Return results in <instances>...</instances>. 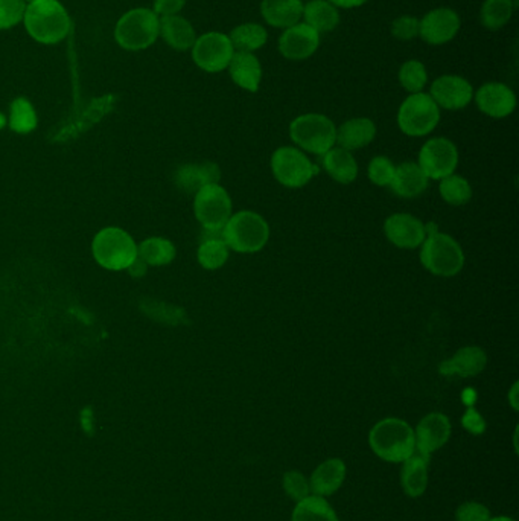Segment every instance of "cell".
<instances>
[{
  "label": "cell",
  "instance_id": "cell-1",
  "mask_svg": "<svg viewBox=\"0 0 519 521\" xmlns=\"http://www.w3.org/2000/svg\"><path fill=\"white\" fill-rule=\"evenodd\" d=\"M369 444L374 455L392 464L407 460L416 450L414 430L398 418H385L374 426Z\"/></svg>",
  "mask_w": 519,
  "mask_h": 521
},
{
  "label": "cell",
  "instance_id": "cell-2",
  "mask_svg": "<svg viewBox=\"0 0 519 521\" xmlns=\"http://www.w3.org/2000/svg\"><path fill=\"white\" fill-rule=\"evenodd\" d=\"M24 20L29 35L45 45L61 42L71 29L69 15L58 0H34Z\"/></svg>",
  "mask_w": 519,
  "mask_h": 521
},
{
  "label": "cell",
  "instance_id": "cell-3",
  "mask_svg": "<svg viewBox=\"0 0 519 521\" xmlns=\"http://www.w3.org/2000/svg\"><path fill=\"white\" fill-rule=\"evenodd\" d=\"M270 238V227L256 212L241 211L230 216L223 227V241L229 249L239 254H256Z\"/></svg>",
  "mask_w": 519,
  "mask_h": 521
},
{
  "label": "cell",
  "instance_id": "cell-4",
  "mask_svg": "<svg viewBox=\"0 0 519 521\" xmlns=\"http://www.w3.org/2000/svg\"><path fill=\"white\" fill-rule=\"evenodd\" d=\"M421 263L435 276H455L464 266V250L453 236L434 230L422 243Z\"/></svg>",
  "mask_w": 519,
  "mask_h": 521
},
{
  "label": "cell",
  "instance_id": "cell-5",
  "mask_svg": "<svg viewBox=\"0 0 519 521\" xmlns=\"http://www.w3.org/2000/svg\"><path fill=\"white\" fill-rule=\"evenodd\" d=\"M290 136L302 150L323 155L337 144V127L324 115L306 113L291 123Z\"/></svg>",
  "mask_w": 519,
  "mask_h": 521
},
{
  "label": "cell",
  "instance_id": "cell-6",
  "mask_svg": "<svg viewBox=\"0 0 519 521\" xmlns=\"http://www.w3.org/2000/svg\"><path fill=\"white\" fill-rule=\"evenodd\" d=\"M94 256L108 270H128L137 259V245L130 234L119 227H105L95 236Z\"/></svg>",
  "mask_w": 519,
  "mask_h": 521
},
{
  "label": "cell",
  "instance_id": "cell-7",
  "mask_svg": "<svg viewBox=\"0 0 519 521\" xmlns=\"http://www.w3.org/2000/svg\"><path fill=\"white\" fill-rule=\"evenodd\" d=\"M160 33L159 15L146 8L128 11L116 25V40L124 49L141 51L151 46Z\"/></svg>",
  "mask_w": 519,
  "mask_h": 521
},
{
  "label": "cell",
  "instance_id": "cell-8",
  "mask_svg": "<svg viewBox=\"0 0 519 521\" xmlns=\"http://www.w3.org/2000/svg\"><path fill=\"white\" fill-rule=\"evenodd\" d=\"M440 121V108L430 95L419 92L408 96L398 112V125L407 136L422 137L430 135Z\"/></svg>",
  "mask_w": 519,
  "mask_h": 521
},
{
  "label": "cell",
  "instance_id": "cell-9",
  "mask_svg": "<svg viewBox=\"0 0 519 521\" xmlns=\"http://www.w3.org/2000/svg\"><path fill=\"white\" fill-rule=\"evenodd\" d=\"M272 171L279 184L297 189L308 185L317 175L318 168L297 148L281 146L273 153Z\"/></svg>",
  "mask_w": 519,
  "mask_h": 521
},
{
  "label": "cell",
  "instance_id": "cell-10",
  "mask_svg": "<svg viewBox=\"0 0 519 521\" xmlns=\"http://www.w3.org/2000/svg\"><path fill=\"white\" fill-rule=\"evenodd\" d=\"M194 212L205 230H223L232 216V198L220 184H209L198 189Z\"/></svg>",
  "mask_w": 519,
  "mask_h": 521
},
{
  "label": "cell",
  "instance_id": "cell-11",
  "mask_svg": "<svg viewBox=\"0 0 519 521\" xmlns=\"http://www.w3.org/2000/svg\"><path fill=\"white\" fill-rule=\"evenodd\" d=\"M235 49L229 35L223 33H206L198 37L192 46V58L200 69L218 74L227 69Z\"/></svg>",
  "mask_w": 519,
  "mask_h": 521
},
{
  "label": "cell",
  "instance_id": "cell-12",
  "mask_svg": "<svg viewBox=\"0 0 519 521\" xmlns=\"http://www.w3.org/2000/svg\"><path fill=\"white\" fill-rule=\"evenodd\" d=\"M419 166L428 179L442 180L454 174L459 165V151L446 137L425 142L419 153Z\"/></svg>",
  "mask_w": 519,
  "mask_h": 521
},
{
  "label": "cell",
  "instance_id": "cell-13",
  "mask_svg": "<svg viewBox=\"0 0 519 521\" xmlns=\"http://www.w3.org/2000/svg\"><path fill=\"white\" fill-rule=\"evenodd\" d=\"M460 17L451 8H435L419 20V37L431 46L451 42L460 29Z\"/></svg>",
  "mask_w": 519,
  "mask_h": 521
},
{
  "label": "cell",
  "instance_id": "cell-14",
  "mask_svg": "<svg viewBox=\"0 0 519 521\" xmlns=\"http://www.w3.org/2000/svg\"><path fill=\"white\" fill-rule=\"evenodd\" d=\"M430 96L439 108L462 110L473 101L474 89L464 76L444 75L431 85Z\"/></svg>",
  "mask_w": 519,
  "mask_h": 521
},
{
  "label": "cell",
  "instance_id": "cell-15",
  "mask_svg": "<svg viewBox=\"0 0 519 521\" xmlns=\"http://www.w3.org/2000/svg\"><path fill=\"white\" fill-rule=\"evenodd\" d=\"M320 46V34L306 24L286 28L279 38V51L286 60L302 62L313 56Z\"/></svg>",
  "mask_w": 519,
  "mask_h": 521
},
{
  "label": "cell",
  "instance_id": "cell-16",
  "mask_svg": "<svg viewBox=\"0 0 519 521\" xmlns=\"http://www.w3.org/2000/svg\"><path fill=\"white\" fill-rule=\"evenodd\" d=\"M388 241L399 249H416L426 238V227L416 216L410 214H394L384 225Z\"/></svg>",
  "mask_w": 519,
  "mask_h": 521
},
{
  "label": "cell",
  "instance_id": "cell-17",
  "mask_svg": "<svg viewBox=\"0 0 519 521\" xmlns=\"http://www.w3.org/2000/svg\"><path fill=\"white\" fill-rule=\"evenodd\" d=\"M480 112L491 118H507L516 108V96L509 85L503 83H486L475 94Z\"/></svg>",
  "mask_w": 519,
  "mask_h": 521
},
{
  "label": "cell",
  "instance_id": "cell-18",
  "mask_svg": "<svg viewBox=\"0 0 519 521\" xmlns=\"http://www.w3.org/2000/svg\"><path fill=\"white\" fill-rule=\"evenodd\" d=\"M451 436V421L444 414L426 415L414 430L416 451L430 457L431 453L439 450Z\"/></svg>",
  "mask_w": 519,
  "mask_h": 521
},
{
  "label": "cell",
  "instance_id": "cell-19",
  "mask_svg": "<svg viewBox=\"0 0 519 521\" xmlns=\"http://www.w3.org/2000/svg\"><path fill=\"white\" fill-rule=\"evenodd\" d=\"M487 356L482 347L464 346L454 354V357L440 363L439 372L444 376L469 378L482 374L486 367Z\"/></svg>",
  "mask_w": 519,
  "mask_h": 521
},
{
  "label": "cell",
  "instance_id": "cell-20",
  "mask_svg": "<svg viewBox=\"0 0 519 521\" xmlns=\"http://www.w3.org/2000/svg\"><path fill=\"white\" fill-rule=\"evenodd\" d=\"M230 76L235 85L247 92H257L263 80V66L255 54L235 52L229 65Z\"/></svg>",
  "mask_w": 519,
  "mask_h": 521
},
{
  "label": "cell",
  "instance_id": "cell-21",
  "mask_svg": "<svg viewBox=\"0 0 519 521\" xmlns=\"http://www.w3.org/2000/svg\"><path fill=\"white\" fill-rule=\"evenodd\" d=\"M261 15L270 26L291 28L302 19L304 4L302 0H263Z\"/></svg>",
  "mask_w": 519,
  "mask_h": 521
},
{
  "label": "cell",
  "instance_id": "cell-22",
  "mask_svg": "<svg viewBox=\"0 0 519 521\" xmlns=\"http://www.w3.org/2000/svg\"><path fill=\"white\" fill-rule=\"evenodd\" d=\"M344 477H346L344 462L338 457H334V459L323 462L322 466H318L317 470L314 471L309 480V488L314 496L326 497L340 489Z\"/></svg>",
  "mask_w": 519,
  "mask_h": 521
},
{
  "label": "cell",
  "instance_id": "cell-23",
  "mask_svg": "<svg viewBox=\"0 0 519 521\" xmlns=\"http://www.w3.org/2000/svg\"><path fill=\"white\" fill-rule=\"evenodd\" d=\"M428 177L421 166L413 162H405L394 169L392 191L403 198H414L428 188Z\"/></svg>",
  "mask_w": 519,
  "mask_h": 521
},
{
  "label": "cell",
  "instance_id": "cell-24",
  "mask_svg": "<svg viewBox=\"0 0 519 521\" xmlns=\"http://www.w3.org/2000/svg\"><path fill=\"white\" fill-rule=\"evenodd\" d=\"M428 462L430 457L414 450L407 460H404L401 471V482L408 497H421L428 485Z\"/></svg>",
  "mask_w": 519,
  "mask_h": 521
},
{
  "label": "cell",
  "instance_id": "cell-25",
  "mask_svg": "<svg viewBox=\"0 0 519 521\" xmlns=\"http://www.w3.org/2000/svg\"><path fill=\"white\" fill-rule=\"evenodd\" d=\"M376 136V127L369 118L349 119L337 130V142L344 150L352 151L369 145Z\"/></svg>",
  "mask_w": 519,
  "mask_h": 521
},
{
  "label": "cell",
  "instance_id": "cell-26",
  "mask_svg": "<svg viewBox=\"0 0 519 521\" xmlns=\"http://www.w3.org/2000/svg\"><path fill=\"white\" fill-rule=\"evenodd\" d=\"M323 166L338 184H352L358 175L356 160L351 151L344 150L342 146H334L326 155H323Z\"/></svg>",
  "mask_w": 519,
  "mask_h": 521
},
{
  "label": "cell",
  "instance_id": "cell-27",
  "mask_svg": "<svg viewBox=\"0 0 519 521\" xmlns=\"http://www.w3.org/2000/svg\"><path fill=\"white\" fill-rule=\"evenodd\" d=\"M304 24L315 29L318 34L331 33L340 24V13L328 0H309L304 5Z\"/></svg>",
  "mask_w": 519,
  "mask_h": 521
},
{
  "label": "cell",
  "instance_id": "cell-28",
  "mask_svg": "<svg viewBox=\"0 0 519 521\" xmlns=\"http://www.w3.org/2000/svg\"><path fill=\"white\" fill-rule=\"evenodd\" d=\"M160 33L164 35L165 42L168 43L169 46L174 47V49H177V51L191 49L195 40H197L195 29L192 28V25L186 19L180 17V15L162 17V20H160Z\"/></svg>",
  "mask_w": 519,
  "mask_h": 521
},
{
  "label": "cell",
  "instance_id": "cell-29",
  "mask_svg": "<svg viewBox=\"0 0 519 521\" xmlns=\"http://www.w3.org/2000/svg\"><path fill=\"white\" fill-rule=\"evenodd\" d=\"M220 168L215 164L187 165L177 173V184L187 193L202 189L209 184H218Z\"/></svg>",
  "mask_w": 519,
  "mask_h": 521
},
{
  "label": "cell",
  "instance_id": "cell-30",
  "mask_svg": "<svg viewBox=\"0 0 519 521\" xmlns=\"http://www.w3.org/2000/svg\"><path fill=\"white\" fill-rule=\"evenodd\" d=\"M235 52H253L264 47L267 43V29L259 24H243L234 28L229 35Z\"/></svg>",
  "mask_w": 519,
  "mask_h": 521
},
{
  "label": "cell",
  "instance_id": "cell-31",
  "mask_svg": "<svg viewBox=\"0 0 519 521\" xmlns=\"http://www.w3.org/2000/svg\"><path fill=\"white\" fill-rule=\"evenodd\" d=\"M291 521H340L324 497L308 496L295 505Z\"/></svg>",
  "mask_w": 519,
  "mask_h": 521
},
{
  "label": "cell",
  "instance_id": "cell-32",
  "mask_svg": "<svg viewBox=\"0 0 519 521\" xmlns=\"http://www.w3.org/2000/svg\"><path fill=\"white\" fill-rule=\"evenodd\" d=\"M137 256L146 264V266H166L173 263L175 258V245L169 240L155 236L144 241L141 245H137Z\"/></svg>",
  "mask_w": 519,
  "mask_h": 521
},
{
  "label": "cell",
  "instance_id": "cell-33",
  "mask_svg": "<svg viewBox=\"0 0 519 521\" xmlns=\"http://www.w3.org/2000/svg\"><path fill=\"white\" fill-rule=\"evenodd\" d=\"M514 8V0H484L480 11L483 26L491 31H498L509 24Z\"/></svg>",
  "mask_w": 519,
  "mask_h": 521
},
{
  "label": "cell",
  "instance_id": "cell-34",
  "mask_svg": "<svg viewBox=\"0 0 519 521\" xmlns=\"http://www.w3.org/2000/svg\"><path fill=\"white\" fill-rule=\"evenodd\" d=\"M440 195L444 202L453 206H462L473 198V188L468 180L460 177L457 174H451L448 177L440 180Z\"/></svg>",
  "mask_w": 519,
  "mask_h": 521
},
{
  "label": "cell",
  "instance_id": "cell-35",
  "mask_svg": "<svg viewBox=\"0 0 519 521\" xmlns=\"http://www.w3.org/2000/svg\"><path fill=\"white\" fill-rule=\"evenodd\" d=\"M198 263L206 270H218L229 259V247L223 238H207L203 241L197 254Z\"/></svg>",
  "mask_w": 519,
  "mask_h": 521
},
{
  "label": "cell",
  "instance_id": "cell-36",
  "mask_svg": "<svg viewBox=\"0 0 519 521\" xmlns=\"http://www.w3.org/2000/svg\"><path fill=\"white\" fill-rule=\"evenodd\" d=\"M10 124L11 128L20 135L31 133L37 127V115L28 99H15V103L11 104Z\"/></svg>",
  "mask_w": 519,
  "mask_h": 521
},
{
  "label": "cell",
  "instance_id": "cell-37",
  "mask_svg": "<svg viewBox=\"0 0 519 521\" xmlns=\"http://www.w3.org/2000/svg\"><path fill=\"white\" fill-rule=\"evenodd\" d=\"M399 83L408 94H419L428 83V74L421 62L408 60L399 69Z\"/></svg>",
  "mask_w": 519,
  "mask_h": 521
},
{
  "label": "cell",
  "instance_id": "cell-38",
  "mask_svg": "<svg viewBox=\"0 0 519 521\" xmlns=\"http://www.w3.org/2000/svg\"><path fill=\"white\" fill-rule=\"evenodd\" d=\"M394 166L392 160L378 155L369 165V179L376 186H390L394 175Z\"/></svg>",
  "mask_w": 519,
  "mask_h": 521
},
{
  "label": "cell",
  "instance_id": "cell-39",
  "mask_svg": "<svg viewBox=\"0 0 519 521\" xmlns=\"http://www.w3.org/2000/svg\"><path fill=\"white\" fill-rule=\"evenodd\" d=\"M24 0H0V29L11 28L24 20Z\"/></svg>",
  "mask_w": 519,
  "mask_h": 521
},
{
  "label": "cell",
  "instance_id": "cell-40",
  "mask_svg": "<svg viewBox=\"0 0 519 521\" xmlns=\"http://www.w3.org/2000/svg\"><path fill=\"white\" fill-rule=\"evenodd\" d=\"M284 489L295 502L304 500L311 493L308 480L304 479V476L299 471H288V473H285V476H284Z\"/></svg>",
  "mask_w": 519,
  "mask_h": 521
},
{
  "label": "cell",
  "instance_id": "cell-41",
  "mask_svg": "<svg viewBox=\"0 0 519 521\" xmlns=\"http://www.w3.org/2000/svg\"><path fill=\"white\" fill-rule=\"evenodd\" d=\"M392 35L403 42L419 37V19L413 15H401L392 22Z\"/></svg>",
  "mask_w": 519,
  "mask_h": 521
},
{
  "label": "cell",
  "instance_id": "cell-42",
  "mask_svg": "<svg viewBox=\"0 0 519 521\" xmlns=\"http://www.w3.org/2000/svg\"><path fill=\"white\" fill-rule=\"evenodd\" d=\"M457 521H489L491 520V511L482 503L466 502L455 512Z\"/></svg>",
  "mask_w": 519,
  "mask_h": 521
},
{
  "label": "cell",
  "instance_id": "cell-43",
  "mask_svg": "<svg viewBox=\"0 0 519 521\" xmlns=\"http://www.w3.org/2000/svg\"><path fill=\"white\" fill-rule=\"evenodd\" d=\"M462 424H464V427L466 428V430L474 433V435H480V433L486 430L484 419H483L482 415L478 414L477 410L473 409V407H469L468 412L464 414Z\"/></svg>",
  "mask_w": 519,
  "mask_h": 521
},
{
  "label": "cell",
  "instance_id": "cell-44",
  "mask_svg": "<svg viewBox=\"0 0 519 521\" xmlns=\"http://www.w3.org/2000/svg\"><path fill=\"white\" fill-rule=\"evenodd\" d=\"M185 5H186V0H155V13L162 17L177 15Z\"/></svg>",
  "mask_w": 519,
  "mask_h": 521
},
{
  "label": "cell",
  "instance_id": "cell-45",
  "mask_svg": "<svg viewBox=\"0 0 519 521\" xmlns=\"http://www.w3.org/2000/svg\"><path fill=\"white\" fill-rule=\"evenodd\" d=\"M334 6L337 8H344V10H351V8H358L367 4L369 0H328Z\"/></svg>",
  "mask_w": 519,
  "mask_h": 521
},
{
  "label": "cell",
  "instance_id": "cell-46",
  "mask_svg": "<svg viewBox=\"0 0 519 521\" xmlns=\"http://www.w3.org/2000/svg\"><path fill=\"white\" fill-rule=\"evenodd\" d=\"M489 521H514V518H509V516H496V518H491Z\"/></svg>",
  "mask_w": 519,
  "mask_h": 521
},
{
  "label": "cell",
  "instance_id": "cell-47",
  "mask_svg": "<svg viewBox=\"0 0 519 521\" xmlns=\"http://www.w3.org/2000/svg\"><path fill=\"white\" fill-rule=\"evenodd\" d=\"M4 124H5V119L0 115V127H4Z\"/></svg>",
  "mask_w": 519,
  "mask_h": 521
},
{
  "label": "cell",
  "instance_id": "cell-48",
  "mask_svg": "<svg viewBox=\"0 0 519 521\" xmlns=\"http://www.w3.org/2000/svg\"><path fill=\"white\" fill-rule=\"evenodd\" d=\"M24 2H25V0H24ZM28 2H34V0H28Z\"/></svg>",
  "mask_w": 519,
  "mask_h": 521
}]
</instances>
